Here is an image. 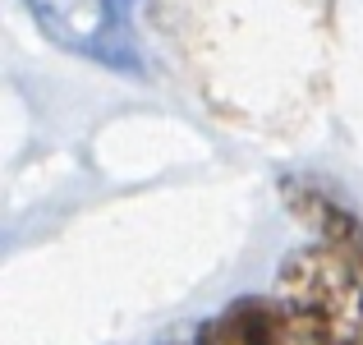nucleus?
<instances>
[{
    "label": "nucleus",
    "instance_id": "obj_1",
    "mask_svg": "<svg viewBox=\"0 0 363 345\" xmlns=\"http://www.w3.org/2000/svg\"><path fill=\"white\" fill-rule=\"evenodd\" d=\"M276 300L294 345H363V285L327 244H303L281 258Z\"/></svg>",
    "mask_w": 363,
    "mask_h": 345
},
{
    "label": "nucleus",
    "instance_id": "obj_4",
    "mask_svg": "<svg viewBox=\"0 0 363 345\" xmlns=\"http://www.w3.org/2000/svg\"><path fill=\"white\" fill-rule=\"evenodd\" d=\"M184 345H294L281 300L272 295H240L216 318L198 322Z\"/></svg>",
    "mask_w": 363,
    "mask_h": 345
},
{
    "label": "nucleus",
    "instance_id": "obj_2",
    "mask_svg": "<svg viewBox=\"0 0 363 345\" xmlns=\"http://www.w3.org/2000/svg\"><path fill=\"white\" fill-rule=\"evenodd\" d=\"M23 5L55 46L111 70L143 74V60L120 23V0H23Z\"/></svg>",
    "mask_w": 363,
    "mask_h": 345
},
{
    "label": "nucleus",
    "instance_id": "obj_3",
    "mask_svg": "<svg viewBox=\"0 0 363 345\" xmlns=\"http://www.w3.org/2000/svg\"><path fill=\"white\" fill-rule=\"evenodd\" d=\"M281 198L303 226L318 230V244H327L363 285V217L354 207H345L336 194H327V189H318L313 180H299V175L281 180Z\"/></svg>",
    "mask_w": 363,
    "mask_h": 345
},
{
    "label": "nucleus",
    "instance_id": "obj_5",
    "mask_svg": "<svg viewBox=\"0 0 363 345\" xmlns=\"http://www.w3.org/2000/svg\"><path fill=\"white\" fill-rule=\"evenodd\" d=\"M124 5H138V0H124Z\"/></svg>",
    "mask_w": 363,
    "mask_h": 345
}]
</instances>
